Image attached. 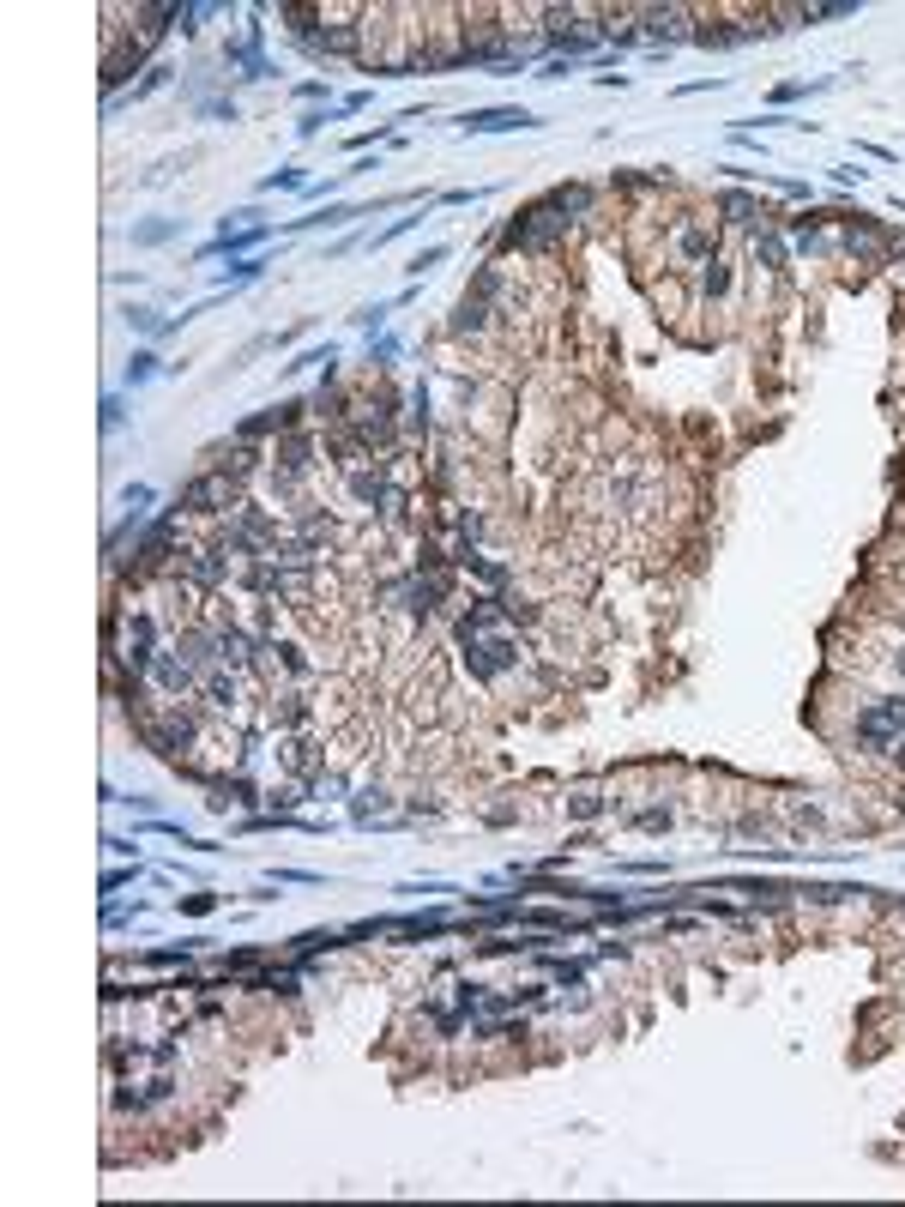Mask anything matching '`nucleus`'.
<instances>
[{"mask_svg": "<svg viewBox=\"0 0 905 1207\" xmlns=\"http://www.w3.org/2000/svg\"><path fill=\"white\" fill-rule=\"evenodd\" d=\"M568 224L574 218H562L550 200H537V206H525L507 230H501V248H519V254H550L562 236H568Z\"/></svg>", "mask_w": 905, "mask_h": 1207, "instance_id": "obj_1", "label": "nucleus"}, {"mask_svg": "<svg viewBox=\"0 0 905 1207\" xmlns=\"http://www.w3.org/2000/svg\"><path fill=\"white\" fill-rule=\"evenodd\" d=\"M181 513H206V520H224V513H242V483L230 477V471H206V477H194L188 489H181Z\"/></svg>", "mask_w": 905, "mask_h": 1207, "instance_id": "obj_2", "label": "nucleus"}, {"mask_svg": "<svg viewBox=\"0 0 905 1207\" xmlns=\"http://www.w3.org/2000/svg\"><path fill=\"white\" fill-rule=\"evenodd\" d=\"M459 646H465V670H471L477 682H501V676L519 670V658H525V646L507 640V634H471V640H459Z\"/></svg>", "mask_w": 905, "mask_h": 1207, "instance_id": "obj_3", "label": "nucleus"}, {"mask_svg": "<svg viewBox=\"0 0 905 1207\" xmlns=\"http://www.w3.org/2000/svg\"><path fill=\"white\" fill-rule=\"evenodd\" d=\"M905 737V695H881L875 707L857 713V743L863 749H893Z\"/></svg>", "mask_w": 905, "mask_h": 1207, "instance_id": "obj_4", "label": "nucleus"}, {"mask_svg": "<svg viewBox=\"0 0 905 1207\" xmlns=\"http://www.w3.org/2000/svg\"><path fill=\"white\" fill-rule=\"evenodd\" d=\"M200 701H206V713H236V707H242V682H236V670H206Z\"/></svg>", "mask_w": 905, "mask_h": 1207, "instance_id": "obj_5", "label": "nucleus"}, {"mask_svg": "<svg viewBox=\"0 0 905 1207\" xmlns=\"http://www.w3.org/2000/svg\"><path fill=\"white\" fill-rule=\"evenodd\" d=\"M676 254H682L688 266H706V260H718V236H712L706 224H682V230H676Z\"/></svg>", "mask_w": 905, "mask_h": 1207, "instance_id": "obj_6", "label": "nucleus"}, {"mask_svg": "<svg viewBox=\"0 0 905 1207\" xmlns=\"http://www.w3.org/2000/svg\"><path fill=\"white\" fill-rule=\"evenodd\" d=\"M272 471H308V459H314V435H302V429H290V435H278V447H272Z\"/></svg>", "mask_w": 905, "mask_h": 1207, "instance_id": "obj_7", "label": "nucleus"}, {"mask_svg": "<svg viewBox=\"0 0 905 1207\" xmlns=\"http://www.w3.org/2000/svg\"><path fill=\"white\" fill-rule=\"evenodd\" d=\"M640 19H646V37L670 43V37H682V31H688V19H694V13H688V7H646Z\"/></svg>", "mask_w": 905, "mask_h": 1207, "instance_id": "obj_8", "label": "nucleus"}, {"mask_svg": "<svg viewBox=\"0 0 905 1207\" xmlns=\"http://www.w3.org/2000/svg\"><path fill=\"white\" fill-rule=\"evenodd\" d=\"M507 127H537L525 109H477L465 115V133H507Z\"/></svg>", "mask_w": 905, "mask_h": 1207, "instance_id": "obj_9", "label": "nucleus"}, {"mask_svg": "<svg viewBox=\"0 0 905 1207\" xmlns=\"http://www.w3.org/2000/svg\"><path fill=\"white\" fill-rule=\"evenodd\" d=\"M483 326H489V302L465 290L459 308H453V320H447V332H453V338H471V332H483Z\"/></svg>", "mask_w": 905, "mask_h": 1207, "instance_id": "obj_10", "label": "nucleus"}, {"mask_svg": "<svg viewBox=\"0 0 905 1207\" xmlns=\"http://www.w3.org/2000/svg\"><path fill=\"white\" fill-rule=\"evenodd\" d=\"M260 459H266V453H260L254 441H236V447H224V453H218V471H230V477L242 483V477H254V471H260Z\"/></svg>", "mask_w": 905, "mask_h": 1207, "instance_id": "obj_11", "label": "nucleus"}, {"mask_svg": "<svg viewBox=\"0 0 905 1207\" xmlns=\"http://www.w3.org/2000/svg\"><path fill=\"white\" fill-rule=\"evenodd\" d=\"M344 489H350V501H362V507H381V501H387V477H381V471H350Z\"/></svg>", "mask_w": 905, "mask_h": 1207, "instance_id": "obj_12", "label": "nucleus"}, {"mask_svg": "<svg viewBox=\"0 0 905 1207\" xmlns=\"http://www.w3.org/2000/svg\"><path fill=\"white\" fill-rule=\"evenodd\" d=\"M550 206H556L562 218H586V212H592V188H586V182H568V188L550 194Z\"/></svg>", "mask_w": 905, "mask_h": 1207, "instance_id": "obj_13", "label": "nucleus"}, {"mask_svg": "<svg viewBox=\"0 0 905 1207\" xmlns=\"http://www.w3.org/2000/svg\"><path fill=\"white\" fill-rule=\"evenodd\" d=\"M248 990H266V996H296V960L290 966H272V972H254Z\"/></svg>", "mask_w": 905, "mask_h": 1207, "instance_id": "obj_14", "label": "nucleus"}, {"mask_svg": "<svg viewBox=\"0 0 905 1207\" xmlns=\"http://www.w3.org/2000/svg\"><path fill=\"white\" fill-rule=\"evenodd\" d=\"M387 809H393L387 785H362V791H356V809H350V815H356V821H375V815H387Z\"/></svg>", "mask_w": 905, "mask_h": 1207, "instance_id": "obj_15", "label": "nucleus"}, {"mask_svg": "<svg viewBox=\"0 0 905 1207\" xmlns=\"http://www.w3.org/2000/svg\"><path fill=\"white\" fill-rule=\"evenodd\" d=\"M700 296H706V302H712V296H731V266H724V260H706V266H700Z\"/></svg>", "mask_w": 905, "mask_h": 1207, "instance_id": "obj_16", "label": "nucleus"}, {"mask_svg": "<svg viewBox=\"0 0 905 1207\" xmlns=\"http://www.w3.org/2000/svg\"><path fill=\"white\" fill-rule=\"evenodd\" d=\"M568 815H574V821H592V815H604V791H598V785H580V791L568 797Z\"/></svg>", "mask_w": 905, "mask_h": 1207, "instance_id": "obj_17", "label": "nucleus"}, {"mask_svg": "<svg viewBox=\"0 0 905 1207\" xmlns=\"http://www.w3.org/2000/svg\"><path fill=\"white\" fill-rule=\"evenodd\" d=\"M344 936H332V930H308V936H296L290 942V960H308V954H326V948H338Z\"/></svg>", "mask_w": 905, "mask_h": 1207, "instance_id": "obj_18", "label": "nucleus"}, {"mask_svg": "<svg viewBox=\"0 0 905 1207\" xmlns=\"http://www.w3.org/2000/svg\"><path fill=\"white\" fill-rule=\"evenodd\" d=\"M718 212L731 218V224H755V218H767V212H761L749 194H724V200H718Z\"/></svg>", "mask_w": 905, "mask_h": 1207, "instance_id": "obj_19", "label": "nucleus"}, {"mask_svg": "<svg viewBox=\"0 0 905 1207\" xmlns=\"http://www.w3.org/2000/svg\"><path fill=\"white\" fill-rule=\"evenodd\" d=\"M755 260L761 266H785V236L779 230H755Z\"/></svg>", "mask_w": 905, "mask_h": 1207, "instance_id": "obj_20", "label": "nucleus"}, {"mask_svg": "<svg viewBox=\"0 0 905 1207\" xmlns=\"http://www.w3.org/2000/svg\"><path fill=\"white\" fill-rule=\"evenodd\" d=\"M127 320H133V326H139V332H151V338H163V332H175V320H157V314H151V308H133V314H127Z\"/></svg>", "mask_w": 905, "mask_h": 1207, "instance_id": "obj_21", "label": "nucleus"}, {"mask_svg": "<svg viewBox=\"0 0 905 1207\" xmlns=\"http://www.w3.org/2000/svg\"><path fill=\"white\" fill-rule=\"evenodd\" d=\"M169 236H175V224H139V230H133L139 248H157V242H169Z\"/></svg>", "mask_w": 905, "mask_h": 1207, "instance_id": "obj_22", "label": "nucleus"}, {"mask_svg": "<svg viewBox=\"0 0 905 1207\" xmlns=\"http://www.w3.org/2000/svg\"><path fill=\"white\" fill-rule=\"evenodd\" d=\"M151 375H157V357H151V351H139V357L127 363V387H139V381H151Z\"/></svg>", "mask_w": 905, "mask_h": 1207, "instance_id": "obj_23", "label": "nucleus"}, {"mask_svg": "<svg viewBox=\"0 0 905 1207\" xmlns=\"http://www.w3.org/2000/svg\"><path fill=\"white\" fill-rule=\"evenodd\" d=\"M260 966V954L254 948H236V954H224V978H236V972H254Z\"/></svg>", "mask_w": 905, "mask_h": 1207, "instance_id": "obj_24", "label": "nucleus"}, {"mask_svg": "<svg viewBox=\"0 0 905 1207\" xmlns=\"http://www.w3.org/2000/svg\"><path fill=\"white\" fill-rule=\"evenodd\" d=\"M163 85H169V67H151V73L133 85V97H151V91H163Z\"/></svg>", "mask_w": 905, "mask_h": 1207, "instance_id": "obj_25", "label": "nucleus"}, {"mask_svg": "<svg viewBox=\"0 0 905 1207\" xmlns=\"http://www.w3.org/2000/svg\"><path fill=\"white\" fill-rule=\"evenodd\" d=\"M181 960H188V948H151L145 954V966H181Z\"/></svg>", "mask_w": 905, "mask_h": 1207, "instance_id": "obj_26", "label": "nucleus"}, {"mask_svg": "<svg viewBox=\"0 0 905 1207\" xmlns=\"http://www.w3.org/2000/svg\"><path fill=\"white\" fill-rule=\"evenodd\" d=\"M121 501H127V513H145V501H151V489H145V483H133V489H121Z\"/></svg>", "mask_w": 905, "mask_h": 1207, "instance_id": "obj_27", "label": "nucleus"}, {"mask_svg": "<svg viewBox=\"0 0 905 1207\" xmlns=\"http://www.w3.org/2000/svg\"><path fill=\"white\" fill-rule=\"evenodd\" d=\"M634 827H670V809H640V815H628Z\"/></svg>", "mask_w": 905, "mask_h": 1207, "instance_id": "obj_28", "label": "nucleus"}, {"mask_svg": "<svg viewBox=\"0 0 905 1207\" xmlns=\"http://www.w3.org/2000/svg\"><path fill=\"white\" fill-rule=\"evenodd\" d=\"M272 188H302V169H278V176H266V194Z\"/></svg>", "mask_w": 905, "mask_h": 1207, "instance_id": "obj_29", "label": "nucleus"}, {"mask_svg": "<svg viewBox=\"0 0 905 1207\" xmlns=\"http://www.w3.org/2000/svg\"><path fill=\"white\" fill-rule=\"evenodd\" d=\"M435 260H447V248H423V254L411 260V272H423V266H435Z\"/></svg>", "mask_w": 905, "mask_h": 1207, "instance_id": "obj_30", "label": "nucleus"}, {"mask_svg": "<svg viewBox=\"0 0 905 1207\" xmlns=\"http://www.w3.org/2000/svg\"><path fill=\"white\" fill-rule=\"evenodd\" d=\"M127 882H133V870H109V876H103V894H115V888H127Z\"/></svg>", "mask_w": 905, "mask_h": 1207, "instance_id": "obj_31", "label": "nucleus"}]
</instances>
